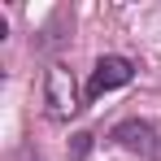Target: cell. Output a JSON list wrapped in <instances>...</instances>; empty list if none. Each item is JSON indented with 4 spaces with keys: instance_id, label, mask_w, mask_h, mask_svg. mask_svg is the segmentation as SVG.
<instances>
[{
    "instance_id": "1",
    "label": "cell",
    "mask_w": 161,
    "mask_h": 161,
    "mask_svg": "<svg viewBox=\"0 0 161 161\" xmlns=\"http://www.w3.org/2000/svg\"><path fill=\"white\" fill-rule=\"evenodd\" d=\"M109 139H113L118 148L135 153V157H144V161H161V131L148 118H122V122L109 131Z\"/></svg>"
},
{
    "instance_id": "2",
    "label": "cell",
    "mask_w": 161,
    "mask_h": 161,
    "mask_svg": "<svg viewBox=\"0 0 161 161\" xmlns=\"http://www.w3.org/2000/svg\"><path fill=\"white\" fill-rule=\"evenodd\" d=\"M44 105H48V118L53 122H65L70 113H79V92H74V79L65 65H53L48 79H44Z\"/></svg>"
},
{
    "instance_id": "3",
    "label": "cell",
    "mask_w": 161,
    "mask_h": 161,
    "mask_svg": "<svg viewBox=\"0 0 161 161\" xmlns=\"http://www.w3.org/2000/svg\"><path fill=\"white\" fill-rule=\"evenodd\" d=\"M131 79H135V61L131 57H100L83 96H87V100H100L105 92H118V87H126Z\"/></svg>"
},
{
    "instance_id": "4",
    "label": "cell",
    "mask_w": 161,
    "mask_h": 161,
    "mask_svg": "<svg viewBox=\"0 0 161 161\" xmlns=\"http://www.w3.org/2000/svg\"><path fill=\"white\" fill-rule=\"evenodd\" d=\"M70 153H74V157H87V153H92V135H87V131H79V135H74V144H70Z\"/></svg>"
},
{
    "instance_id": "5",
    "label": "cell",
    "mask_w": 161,
    "mask_h": 161,
    "mask_svg": "<svg viewBox=\"0 0 161 161\" xmlns=\"http://www.w3.org/2000/svg\"><path fill=\"white\" fill-rule=\"evenodd\" d=\"M13 161H44L39 153H35V144H22L18 153H13Z\"/></svg>"
}]
</instances>
